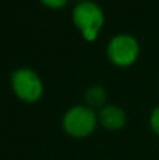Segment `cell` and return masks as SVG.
I'll return each instance as SVG.
<instances>
[{"mask_svg": "<svg viewBox=\"0 0 159 160\" xmlns=\"http://www.w3.org/2000/svg\"><path fill=\"white\" fill-rule=\"evenodd\" d=\"M11 90L24 102H37L44 94V82L35 70L18 68L10 75Z\"/></svg>", "mask_w": 159, "mask_h": 160, "instance_id": "4", "label": "cell"}, {"mask_svg": "<svg viewBox=\"0 0 159 160\" xmlns=\"http://www.w3.org/2000/svg\"><path fill=\"white\" fill-rule=\"evenodd\" d=\"M39 2H41L42 4L45 6V7L56 10V8L65 7V6L68 4V2H69V0H39Z\"/></svg>", "mask_w": 159, "mask_h": 160, "instance_id": "8", "label": "cell"}, {"mask_svg": "<svg viewBox=\"0 0 159 160\" xmlns=\"http://www.w3.org/2000/svg\"><path fill=\"white\" fill-rule=\"evenodd\" d=\"M107 100V91L103 86L100 84H93L86 88L85 91V102L87 107L93 108V110H100L106 105Z\"/></svg>", "mask_w": 159, "mask_h": 160, "instance_id": "6", "label": "cell"}, {"mask_svg": "<svg viewBox=\"0 0 159 160\" xmlns=\"http://www.w3.org/2000/svg\"><path fill=\"white\" fill-rule=\"evenodd\" d=\"M106 53L109 61L114 66L128 68L138 61L141 53V45L134 35L120 32L110 38V41L107 42Z\"/></svg>", "mask_w": 159, "mask_h": 160, "instance_id": "3", "label": "cell"}, {"mask_svg": "<svg viewBox=\"0 0 159 160\" xmlns=\"http://www.w3.org/2000/svg\"><path fill=\"white\" fill-rule=\"evenodd\" d=\"M104 11L93 0H79L72 10V21L86 41L97 39L104 25Z\"/></svg>", "mask_w": 159, "mask_h": 160, "instance_id": "1", "label": "cell"}, {"mask_svg": "<svg viewBox=\"0 0 159 160\" xmlns=\"http://www.w3.org/2000/svg\"><path fill=\"white\" fill-rule=\"evenodd\" d=\"M99 124L107 131H120L127 124V114L124 108L115 104H106L97 112Z\"/></svg>", "mask_w": 159, "mask_h": 160, "instance_id": "5", "label": "cell"}, {"mask_svg": "<svg viewBox=\"0 0 159 160\" xmlns=\"http://www.w3.org/2000/svg\"><path fill=\"white\" fill-rule=\"evenodd\" d=\"M99 125V117L96 110L86 104L72 105L65 111L62 117V129L65 133L76 139L90 136Z\"/></svg>", "mask_w": 159, "mask_h": 160, "instance_id": "2", "label": "cell"}, {"mask_svg": "<svg viewBox=\"0 0 159 160\" xmlns=\"http://www.w3.org/2000/svg\"><path fill=\"white\" fill-rule=\"evenodd\" d=\"M149 127H151L152 132L159 136V104L155 105L149 114Z\"/></svg>", "mask_w": 159, "mask_h": 160, "instance_id": "7", "label": "cell"}]
</instances>
